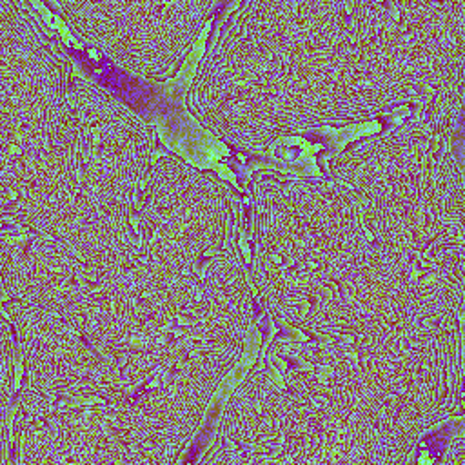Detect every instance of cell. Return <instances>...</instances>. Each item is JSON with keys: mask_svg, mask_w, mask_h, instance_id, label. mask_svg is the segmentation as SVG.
<instances>
[{"mask_svg": "<svg viewBox=\"0 0 465 465\" xmlns=\"http://www.w3.org/2000/svg\"><path fill=\"white\" fill-rule=\"evenodd\" d=\"M223 311V274L214 260L202 263L194 274L163 303L147 323L145 343L151 352H163L207 332Z\"/></svg>", "mask_w": 465, "mask_h": 465, "instance_id": "obj_1", "label": "cell"}, {"mask_svg": "<svg viewBox=\"0 0 465 465\" xmlns=\"http://www.w3.org/2000/svg\"><path fill=\"white\" fill-rule=\"evenodd\" d=\"M74 87L67 89L74 118L73 142L40 187V202L51 211H64L82 200L107 171L94 111Z\"/></svg>", "mask_w": 465, "mask_h": 465, "instance_id": "obj_2", "label": "cell"}, {"mask_svg": "<svg viewBox=\"0 0 465 465\" xmlns=\"http://www.w3.org/2000/svg\"><path fill=\"white\" fill-rule=\"evenodd\" d=\"M27 394L35 405L73 425H118L127 423L131 414L125 378L96 381L42 376L31 381Z\"/></svg>", "mask_w": 465, "mask_h": 465, "instance_id": "obj_3", "label": "cell"}, {"mask_svg": "<svg viewBox=\"0 0 465 465\" xmlns=\"http://www.w3.org/2000/svg\"><path fill=\"white\" fill-rule=\"evenodd\" d=\"M216 345L202 336L191 338L173 349L156 352L136 372L125 378L131 414L129 421H142L163 414L174 401L187 378L209 361Z\"/></svg>", "mask_w": 465, "mask_h": 465, "instance_id": "obj_4", "label": "cell"}, {"mask_svg": "<svg viewBox=\"0 0 465 465\" xmlns=\"http://www.w3.org/2000/svg\"><path fill=\"white\" fill-rule=\"evenodd\" d=\"M334 24L332 71L352 82L378 76L391 56V38L371 4H331Z\"/></svg>", "mask_w": 465, "mask_h": 465, "instance_id": "obj_5", "label": "cell"}, {"mask_svg": "<svg viewBox=\"0 0 465 465\" xmlns=\"http://www.w3.org/2000/svg\"><path fill=\"white\" fill-rule=\"evenodd\" d=\"M258 381L282 409L309 427H332L349 421L361 400L356 387L302 380L274 361L263 365Z\"/></svg>", "mask_w": 465, "mask_h": 465, "instance_id": "obj_6", "label": "cell"}, {"mask_svg": "<svg viewBox=\"0 0 465 465\" xmlns=\"http://www.w3.org/2000/svg\"><path fill=\"white\" fill-rule=\"evenodd\" d=\"M265 232L267 269L285 283L303 285L345 274L341 262L322 242L292 231L278 218L271 220Z\"/></svg>", "mask_w": 465, "mask_h": 465, "instance_id": "obj_7", "label": "cell"}, {"mask_svg": "<svg viewBox=\"0 0 465 465\" xmlns=\"http://www.w3.org/2000/svg\"><path fill=\"white\" fill-rule=\"evenodd\" d=\"M380 380V378H378ZM374 389L363 396L349 420H352L351 436L360 449L372 450L380 447L391 432L398 414L405 409L418 387V374L400 371L381 378Z\"/></svg>", "mask_w": 465, "mask_h": 465, "instance_id": "obj_8", "label": "cell"}, {"mask_svg": "<svg viewBox=\"0 0 465 465\" xmlns=\"http://www.w3.org/2000/svg\"><path fill=\"white\" fill-rule=\"evenodd\" d=\"M271 361L302 380L356 389L372 385L383 371V361L380 358L314 352L289 347H278Z\"/></svg>", "mask_w": 465, "mask_h": 465, "instance_id": "obj_9", "label": "cell"}, {"mask_svg": "<svg viewBox=\"0 0 465 465\" xmlns=\"http://www.w3.org/2000/svg\"><path fill=\"white\" fill-rule=\"evenodd\" d=\"M142 171L143 169L134 165V160L124 153L116 163L107 167L91 193L62 211V222L82 236L94 234L129 198Z\"/></svg>", "mask_w": 465, "mask_h": 465, "instance_id": "obj_10", "label": "cell"}, {"mask_svg": "<svg viewBox=\"0 0 465 465\" xmlns=\"http://www.w3.org/2000/svg\"><path fill=\"white\" fill-rule=\"evenodd\" d=\"M234 40L243 54L285 82L296 93L316 91L322 73L307 62L296 44L276 40L249 22L236 29Z\"/></svg>", "mask_w": 465, "mask_h": 465, "instance_id": "obj_11", "label": "cell"}, {"mask_svg": "<svg viewBox=\"0 0 465 465\" xmlns=\"http://www.w3.org/2000/svg\"><path fill=\"white\" fill-rule=\"evenodd\" d=\"M272 209L282 223L322 243L340 231L338 209L309 191L298 178L294 183L278 182L272 187Z\"/></svg>", "mask_w": 465, "mask_h": 465, "instance_id": "obj_12", "label": "cell"}, {"mask_svg": "<svg viewBox=\"0 0 465 465\" xmlns=\"http://www.w3.org/2000/svg\"><path fill=\"white\" fill-rule=\"evenodd\" d=\"M367 292L369 291L363 285L347 274H341L329 280L292 285L283 292L280 309L285 314V322L316 320Z\"/></svg>", "mask_w": 465, "mask_h": 465, "instance_id": "obj_13", "label": "cell"}, {"mask_svg": "<svg viewBox=\"0 0 465 465\" xmlns=\"http://www.w3.org/2000/svg\"><path fill=\"white\" fill-rule=\"evenodd\" d=\"M220 74L242 87L262 105H289L298 96L292 87L260 67L238 47L222 56Z\"/></svg>", "mask_w": 465, "mask_h": 465, "instance_id": "obj_14", "label": "cell"}, {"mask_svg": "<svg viewBox=\"0 0 465 465\" xmlns=\"http://www.w3.org/2000/svg\"><path fill=\"white\" fill-rule=\"evenodd\" d=\"M378 15L383 29L387 31L392 45L396 44L407 53L421 54L427 51L432 40V33L427 29L418 4H371Z\"/></svg>", "mask_w": 465, "mask_h": 465, "instance_id": "obj_15", "label": "cell"}, {"mask_svg": "<svg viewBox=\"0 0 465 465\" xmlns=\"http://www.w3.org/2000/svg\"><path fill=\"white\" fill-rule=\"evenodd\" d=\"M20 421L24 429L29 430L45 450L56 456V460H76V454L80 452V443L69 421L40 409L38 405L24 409Z\"/></svg>", "mask_w": 465, "mask_h": 465, "instance_id": "obj_16", "label": "cell"}, {"mask_svg": "<svg viewBox=\"0 0 465 465\" xmlns=\"http://www.w3.org/2000/svg\"><path fill=\"white\" fill-rule=\"evenodd\" d=\"M242 412L243 418L251 423V427L263 434L283 436L298 432L303 423H300L292 414L282 409L260 385V381H252L242 396Z\"/></svg>", "mask_w": 465, "mask_h": 465, "instance_id": "obj_17", "label": "cell"}, {"mask_svg": "<svg viewBox=\"0 0 465 465\" xmlns=\"http://www.w3.org/2000/svg\"><path fill=\"white\" fill-rule=\"evenodd\" d=\"M40 187L42 182H38L35 176L18 174L9 176L4 173L2 180V202L4 205L15 203V205H29L36 200H40Z\"/></svg>", "mask_w": 465, "mask_h": 465, "instance_id": "obj_18", "label": "cell"}, {"mask_svg": "<svg viewBox=\"0 0 465 465\" xmlns=\"http://www.w3.org/2000/svg\"><path fill=\"white\" fill-rule=\"evenodd\" d=\"M213 24H214V16L211 15L203 22V25H202V29H200V33H198V36H196V40H194V44L189 51V56L185 58V62L180 69V80H183V85H189L193 82V78H194V74H196V71H198V67L203 60V54H205L207 45H209V36L213 33Z\"/></svg>", "mask_w": 465, "mask_h": 465, "instance_id": "obj_19", "label": "cell"}, {"mask_svg": "<svg viewBox=\"0 0 465 465\" xmlns=\"http://www.w3.org/2000/svg\"><path fill=\"white\" fill-rule=\"evenodd\" d=\"M238 247H240L243 262L251 263L252 262V251H251V245H249V240H247V231H245L243 223H242V227L238 231Z\"/></svg>", "mask_w": 465, "mask_h": 465, "instance_id": "obj_20", "label": "cell"}, {"mask_svg": "<svg viewBox=\"0 0 465 465\" xmlns=\"http://www.w3.org/2000/svg\"><path fill=\"white\" fill-rule=\"evenodd\" d=\"M85 51H87V54H89V56H91L94 62H98V60L102 58V53H100L96 47H87Z\"/></svg>", "mask_w": 465, "mask_h": 465, "instance_id": "obj_21", "label": "cell"}]
</instances>
